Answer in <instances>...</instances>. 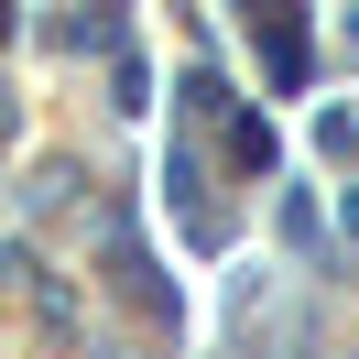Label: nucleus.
<instances>
[{
  "instance_id": "nucleus-1",
  "label": "nucleus",
  "mask_w": 359,
  "mask_h": 359,
  "mask_svg": "<svg viewBox=\"0 0 359 359\" xmlns=\"http://www.w3.org/2000/svg\"><path fill=\"white\" fill-rule=\"evenodd\" d=\"M250 22H262V44H272V76H305V44H294V0H250Z\"/></svg>"
}]
</instances>
